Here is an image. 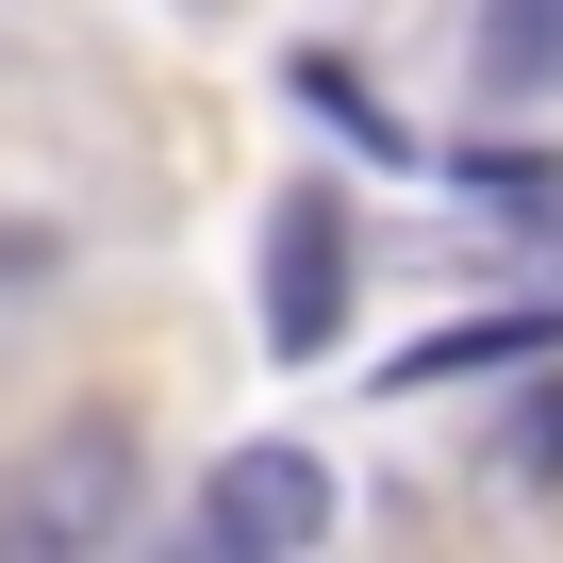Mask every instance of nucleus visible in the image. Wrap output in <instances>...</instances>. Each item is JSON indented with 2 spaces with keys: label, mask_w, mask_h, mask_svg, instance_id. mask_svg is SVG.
Segmentation results:
<instances>
[{
  "label": "nucleus",
  "mask_w": 563,
  "mask_h": 563,
  "mask_svg": "<svg viewBox=\"0 0 563 563\" xmlns=\"http://www.w3.org/2000/svg\"><path fill=\"white\" fill-rule=\"evenodd\" d=\"M133 530V431L84 415L67 448H34L18 481H0V547H117Z\"/></svg>",
  "instance_id": "f257e3e1"
},
{
  "label": "nucleus",
  "mask_w": 563,
  "mask_h": 563,
  "mask_svg": "<svg viewBox=\"0 0 563 563\" xmlns=\"http://www.w3.org/2000/svg\"><path fill=\"white\" fill-rule=\"evenodd\" d=\"M332 332H349V199L332 183H282L265 199V349L316 365Z\"/></svg>",
  "instance_id": "f03ea898"
},
{
  "label": "nucleus",
  "mask_w": 563,
  "mask_h": 563,
  "mask_svg": "<svg viewBox=\"0 0 563 563\" xmlns=\"http://www.w3.org/2000/svg\"><path fill=\"white\" fill-rule=\"evenodd\" d=\"M332 530V464L316 448H232L216 481H199V547L216 563H299Z\"/></svg>",
  "instance_id": "7ed1b4c3"
},
{
  "label": "nucleus",
  "mask_w": 563,
  "mask_h": 563,
  "mask_svg": "<svg viewBox=\"0 0 563 563\" xmlns=\"http://www.w3.org/2000/svg\"><path fill=\"white\" fill-rule=\"evenodd\" d=\"M448 199H464V216H497V232L563 282V166H547V150H448Z\"/></svg>",
  "instance_id": "20e7f679"
},
{
  "label": "nucleus",
  "mask_w": 563,
  "mask_h": 563,
  "mask_svg": "<svg viewBox=\"0 0 563 563\" xmlns=\"http://www.w3.org/2000/svg\"><path fill=\"white\" fill-rule=\"evenodd\" d=\"M464 67H481V100H563V0H481Z\"/></svg>",
  "instance_id": "39448f33"
},
{
  "label": "nucleus",
  "mask_w": 563,
  "mask_h": 563,
  "mask_svg": "<svg viewBox=\"0 0 563 563\" xmlns=\"http://www.w3.org/2000/svg\"><path fill=\"white\" fill-rule=\"evenodd\" d=\"M563 349V299H514V316H464L431 349H398V382H481V365H547Z\"/></svg>",
  "instance_id": "423d86ee"
},
{
  "label": "nucleus",
  "mask_w": 563,
  "mask_h": 563,
  "mask_svg": "<svg viewBox=\"0 0 563 563\" xmlns=\"http://www.w3.org/2000/svg\"><path fill=\"white\" fill-rule=\"evenodd\" d=\"M299 100H316V117H332V133H365V150H382V166H415V133H398V117H382V100H365V84H349V67H299Z\"/></svg>",
  "instance_id": "0eeeda50"
},
{
  "label": "nucleus",
  "mask_w": 563,
  "mask_h": 563,
  "mask_svg": "<svg viewBox=\"0 0 563 563\" xmlns=\"http://www.w3.org/2000/svg\"><path fill=\"white\" fill-rule=\"evenodd\" d=\"M514 464H530V481H563V382H547V398L514 415Z\"/></svg>",
  "instance_id": "6e6552de"
}]
</instances>
